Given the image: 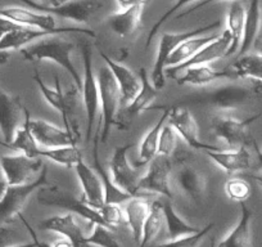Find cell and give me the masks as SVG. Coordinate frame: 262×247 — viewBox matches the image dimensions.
<instances>
[{"label":"cell","instance_id":"6da1fadb","mask_svg":"<svg viewBox=\"0 0 262 247\" xmlns=\"http://www.w3.org/2000/svg\"><path fill=\"white\" fill-rule=\"evenodd\" d=\"M37 43L22 48V58L29 62H41L50 60L67 71V74L74 80L75 87L79 92L82 89V79L75 67L72 60V53L75 52V44L72 42L63 39L59 35H50L42 39L36 40Z\"/></svg>","mask_w":262,"mask_h":247},{"label":"cell","instance_id":"7a4b0ae2","mask_svg":"<svg viewBox=\"0 0 262 247\" xmlns=\"http://www.w3.org/2000/svg\"><path fill=\"white\" fill-rule=\"evenodd\" d=\"M261 88L247 84H226L215 88L205 94L191 95L181 99V103L195 107L211 108L217 111H230L252 105L261 97Z\"/></svg>","mask_w":262,"mask_h":247},{"label":"cell","instance_id":"3957f363","mask_svg":"<svg viewBox=\"0 0 262 247\" xmlns=\"http://www.w3.org/2000/svg\"><path fill=\"white\" fill-rule=\"evenodd\" d=\"M221 26V21L212 22V24L205 25V26H201L198 29L194 30H188V31H181V32H165V34L161 36L160 43H158V50L157 55H156L155 65H153L152 75H150V81L152 84L157 88L158 90L163 89L166 85V64H167L168 57L171 55V53L181 44L185 40L190 39V37L198 36V35L203 34H210L213 30L219 29Z\"/></svg>","mask_w":262,"mask_h":247},{"label":"cell","instance_id":"277c9868","mask_svg":"<svg viewBox=\"0 0 262 247\" xmlns=\"http://www.w3.org/2000/svg\"><path fill=\"white\" fill-rule=\"evenodd\" d=\"M48 168L44 166L39 175L30 183L8 186L6 195L0 201V225L13 223L17 218H19L25 205L35 191L52 186L48 179Z\"/></svg>","mask_w":262,"mask_h":247},{"label":"cell","instance_id":"5b68a950","mask_svg":"<svg viewBox=\"0 0 262 247\" xmlns=\"http://www.w3.org/2000/svg\"><path fill=\"white\" fill-rule=\"evenodd\" d=\"M98 87H99L100 108H102V132L100 142L105 143L110 138L111 129L115 127L121 103V92L113 77L112 72L107 66L100 67L97 75Z\"/></svg>","mask_w":262,"mask_h":247},{"label":"cell","instance_id":"8992f818","mask_svg":"<svg viewBox=\"0 0 262 247\" xmlns=\"http://www.w3.org/2000/svg\"><path fill=\"white\" fill-rule=\"evenodd\" d=\"M37 202L44 206H55V208L66 209V210L71 211L72 214H76V215L84 218L92 225L100 224V225L110 228L105 224V221L103 220L102 215H100L97 209L85 203L81 198H76L72 193L60 190L57 186H49V187L41 188L39 196H37Z\"/></svg>","mask_w":262,"mask_h":247},{"label":"cell","instance_id":"52a82bcc","mask_svg":"<svg viewBox=\"0 0 262 247\" xmlns=\"http://www.w3.org/2000/svg\"><path fill=\"white\" fill-rule=\"evenodd\" d=\"M82 60H84V79H82V100H84L85 116H86V142L89 143L94 129L95 120L100 107L99 87H98L97 76L93 69V53L92 47L88 43L81 45Z\"/></svg>","mask_w":262,"mask_h":247},{"label":"cell","instance_id":"ba28073f","mask_svg":"<svg viewBox=\"0 0 262 247\" xmlns=\"http://www.w3.org/2000/svg\"><path fill=\"white\" fill-rule=\"evenodd\" d=\"M261 115L262 113H257L244 120L216 116L211 121V129L215 137L225 142L229 148H247L256 143L249 133V127L258 120Z\"/></svg>","mask_w":262,"mask_h":247},{"label":"cell","instance_id":"9c48e42d","mask_svg":"<svg viewBox=\"0 0 262 247\" xmlns=\"http://www.w3.org/2000/svg\"><path fill=\"white\" fill-rule=\"evenodd\" d=\"M134 147L131 143L118 146L113 151L112 158L110 161V175L113 183L120 190L130 195L131 197H144V193L139 190V173L128 161V151Z\"/></svg>","mask_w":262,"mask_h":247},{"label":"cell","instance_id":"30bf717a","mask_svg":"<svg viewBox=\"0 0 262 247\" xmlns=\"http://www.w3.org/2000/svg\"><path fill=\"white\" fill-rule=\"evenodd\" d=\"M32 79H34V81L36 83V85L39 87L40 93H41L44 99L48 102V105L52 106L55 111H58V112L62 115L66 129L79 137L76 123H74V121H72V106H74L76 93L79 92L77 88L75 87L74 89H71V93H70V90L67 93H63L59 79H58V76H55V88L52 89V88L48 87L47 83L41 79V76H40V74L37 72V70H35V74L34 76H32Z\"/></svg>","mask_w":262,"mask_h":247},{"label":"cell","instance_id":"8fae6325","mask_svg":"<svg viewBox=\"0 0 262 247\" xmlns=\"http://www.w3.org/2000/svg\"><path fill=\"white\" fill-rule=\"evenodd\" d=\"M29 8L42 13L52 14V16L62 17L64 19H71L76 24H88L93 18L102 4L97 0H67L59 6L50 7L40 4L34 0H21Z\"/></svg>","mask_w":262,"mask_h":247},{"label":"cell","instance_id":"7c38bea8","mask_svg":"<svg viewBox=\"0 0 262 247\" xmlns=\"http://www.w3.org/2000/svg\"><path fill=\"white\" fill-rule=\"evenodd\" d=\"M40 157H29L24 153L0 157V169L8 186H21L34 180L44 168Z\"/></svg>","mask_w":262,"mask_h":247},{"label":"cell","instance_id":"4fadbf2b","mask_svg":"<svg viewBox=\"0 0 262 247\" xmlns=\"http://www.w3.org/2000/svg\"><path fill=\"white\" fill-rule=\"evenodd\" d=\"M171 175H172V160L167 156L157 155L149 162L147 173L140 176L139 190L143 193L150 192L172 200L171 190Z\"/></svg>","mask_w":262,"mask_h":247},{"label":"cell","instance_id":"5bb4252c","mask_svg":"<svg viewBox=\"0 0 262 247\" xmlns=\"http://www.w3.org/2000/svg\"><path fill=\"white\" fill-rule=\"evenodd\" d=\"M75 34L86 35L89 37H97L93 30L85 29V27H58L54 31H48V30H39L32 29V27L22 26L19 29L13 30V31L8 32L0 39V52H9V50H21L22 48L30 45V43L35 42V40L42 39L45 36H50V35H62V34Z\"/></svg>","mask_w":262,"mask_h":247},{"label":"cell","instance_id":"9a60e30c","mask_svg":"<svg viewBox=\"0 0 262 247\" xmlns=\"http://www.w3.org/2000/svg\"><path fill=\"white\" fill-rule=\"evenodd\" d=\"M230 32H229L228 30H225V31H224L223 34L219 35L215 40H212V42L208 43L207 45H205L200 52L196 53V54H194L189 60H186V62H184V64L181 65H178V66L166 67V77H171V79L175 80L176 77H178V75L183 74L184 70H186L188 67L201 66V65H210L212 64V62H215V60L228 57V52L229 49H230Z\"/></svg>","mask_w":262,"mask_h":247},{"label":"cell","instance_id":"2e32d148","mask_svg":"<svg viewBox=\"0 0 262 247\" xmlns=\"http://www.w3.org/2000/svg\"><path fill=\"white\" fill-rule=\"evenodd\" d=\"M168 123L175 129L178 135L183 138L184 142L189 147L200 151H213L220 147L213 145H207L202 142L198 133V125L191 116L190 111L185 106L170 105V115H168Z\"/></svg>","mask_w":262,"mask_h":247},{"label":"cell","instance_id":"e0dca14e","mask_svg":"<svg viewBox=\"0 0 262 247\" xmlns=\"http://www.w3.org/2000/svg\"><path fill=\"white\" fill-rule=\"evenodd\" d=\"M25 120L34 135L35 140L41 148H55L63 146L77 145V135L67 129H60L54 123L44 120H32L29 111L25 108Z\"/></svg>","mask_w":262,"mask_h":247},{"label":"cell","instance_id":"ac0fdd59","mask_svg":"<svg viewBox=\"0 0 262 247\" xmlns=\"http://www.w3.org/2000/svg\"><path fill=\"white\" fill-rule=\"evenodd\" d=\"M24 121L25 107L19 97L0 88V133L4 139L2 143H11Z\"/></svg>","mask_w":262,"mask_h":247},{"label":"cell","instance_id":"d6986e66","mask_svg":"<svg viewBox=\"0 0 262 247\" xmlns=\"http://www.w3.org/2000/svg\"><path fill=\"white\" fill-rule=\"evenodd\" d=\"M178 190L191 202L200 205L207 191L208 179L205 173L191 165H183L173 176Z\"/></svg>","mask_w":262,"mask_h":247},{"label":"cell","instance_id":"ffe728a7","mask_svg":"<svg viewBox=\"0 0 262 247\" xmlns=\"http://www.w3.org/2000/svg\"><path fill=\"white\" fill-rule=\"evenodd\" d=\"M75 171L82 187L81 200L97 210L102 208L104 205V188L97 171L90 168L84 158L76 163Z\"/></svg>","mask_w":262,"mask_h":247},{"label":"cell","instance_id":"44dd1931","mask_svg":"<svg viewBox=\"0 0 262 247\" xmlns=\"http://www.w3.org/2000/svg\"><path fill=\"white\" fill-rule=\"evenodd\" d=\"M39 228L41 231L54 232V233L60 234L69 241H71L74 247H90L86 241V237L82 233V229L76 223V219L71 213L44 219L39 223Z\"/></svg>","mask_w":262,"mask_h":247},{"label":"cell","instance_id":"7402d4cb","mask_svg":"<svg viewBox=\"0 0 262 247\" xmlns=\"http://www.w3.org/2000/svg\"><path fill=\"white\" fill-rule=\"evenodd\" d=\"M100 57L103 58L107 67L112 72L113 77H115L116 83H117L118 88H120L121 103H122L123 107H126L131 100L134 99L135 95L139 92L140 79H138L130 69L111 59V57H108L105 53L100 52Z\"/></svg>","mask_w":262,"mask_h":247},{"label":"cell","instance_id":"603a6c76","mask_svg":"<svg viewBox=\"0 0 262 247\" xmlns=\"http://www.w3.org/2000/svg\"><path fill=\"white\" fill-rule=\"evenodd\" d=\"M149 110H160L161 116L140 143L139 157L135 161V168H143L148 165L158 155V140H160L161 130L165 127L170 115V106H152Z\"/></svg>","mask_w":262,"mask_h":247},{"label":"cell","instance_id":"cb8c5ba5","mask_svg":"<svg viewBox=\"0 0 262 247\" xmlns=\"http://www.w3.org/2000/svg\"><path fill=\"white\" fill-rule=\"evenodd\" d=\"M0 16H4L16 24L32 27V29L48 30V31H54L58 29L55 26L54 16L34 11V9L21 8V7H7V8L0 9Z\"/></svg>","mask_w":262,"mask_h":247},{"label":"cell","instance_id":"d4e9b609","mask_svg":"<svg viewBox=\"0 0 262 247\" xmlns=\"http://www.w3.org/2000/svg\"><path fill=\"white\" fill-rule=\"evenodd\" d=\"M206 155L224 171L229 174L241 173L251 168V153L247 148H229V150L205 151Z\"/></svg>","mask_w":262,"mask_h":247},{"label":"cell","instance_id":"484cf974","mask_svg":"<svg viewBox=\"0 0 262 247\" xmlns=\"http://www.w3.org/2000/svg\"><path fill=\"white\" fill-rule=\"evenodd\" d=\"M184 74L180 77H176V83L179 85H193V87H201V85L210 84L220 79H236L235 75L230 70V67L225 70L212 69L210 65H201V66L188 67L184 70Z\"/></svg>","mask_w":262,"mask_h":247},{"label":"cell","instance_id":"4316f807","mask_svg":"<svg viewBox=\"0 0 262 247\" xmlns=\"http://www.w3.org/2000/svg\"><path fill=\"white\" fill-rule=\"evenodd\" d=\"M252 219L253 211L241 202V218L233 231L224 239H221L216 247H253L252 244Z\"/></svg>","mask_w":262,"mask_h":247},{"label":"cell","instance_id":"83f0119b","mask_svg":"<svg viewBox=\"0 0 262 247\" xmlns=\"http://www.w3.org/2000/svg\"><path fill=\"white\" fill-rule=\"evenodd\" d=\"M150 205L152 202L144 197H131L125 202V218L126 223L130 227V231L133 233V238L139 246L142 241L143 228L147 220L148 215L150 213Z\"/></svg>","mask_w":262,"mask_h":247},{"label":"cell","instance_id":"f1b7e54d","mask_svg":"<svg viewBox=\"0 0 262 247\" xmlns=\"http://www.w3.org/2000/svg\"><path fill=\"white\" fill-rule=\"evenodd\" d=\"M139 79H140V89L135 98L128 103L125 107L126 116L130 118L135 117V116L140 115L144 111H148L155 103L156 98L158 97V92L160 90L152 84L148 72L144 67L139 70Z\"/></svg>","mask_w":262,"mask_h":247},{"label":"cell","instance_id":"f546056e","mask_svg":"<svg viewBox=\"0 0 262 247\" xmlns=\"http://www.w3.org/2000/svg\"><path fill=\"white\" fill-rule=\"evenodd\" d=\"M144 6H135L127 9H121L120 12L111 14L107 18V26L111 31L121 37H126L134 34L142 21Z\"/></svg>","mask_w":262,"mask_h":247},{"label":"cell","instance_id":"4dcf8cb0","mask_svg":"<svg viewBox=\"0 0 262 247\" xmlns=\"http://www.w3.org/2000/svg\"><path fill=\"white\" fill-rule=\"evenodd\" d=\"M262 24V0H251L248 9L246 11V21H244V34L239 48L238 57L249 53L253 45L254 39L261 29Z\"/></svg>","mask_w":262,"mask_h":247},{"label":"cell","instance_id":"1f68e13d","mask_svg":"<svg viewBox=\"0 0 262 247\" xmlns=\"http://www.w3.org/2000/svg\"><path fill=\"white\" fill-rule=\"evenodd\" d=\"M244 21H246V9L239 0H234L229 8L228 18H226V24H228L226 30L230 32L231 36V45L228 52V57L238 54L242 40H243Z\"/></svg>","mask_w":262,"mask_h":247},{"label":"cell","instance_id":"d6a6232c","mask_svg":"<svg viewBox=\"0 0 262 247\" xmlns=\"http://www.w3.org/2000/svg\"><path fill=\"white\" fill-rule=\"evenodd\" d=\"M219 35L220 34L198 35V36H194L185 40V42L181 43V44L171 53V55L167 59V64H166V67L178 66V65H181L184 64V62H186V60H189L194 54H196V53L200 52L205 45H207L208 43L215 40Z\"/></svg>","mask_w":262,"mask_h":247},{"label":"cell","instance_id":"836d02e7","mask_svg":"<svg viewBox=\"0 0 262 247\" xmlns=\"http://www.w3.org/2000/svg\"><path fill=\"white\" fill-rule=\"evenodd\" d=\"M162 213L166 228H167V236L170 239L180 238V237L189 236V234L198 233L201 231L200 227L191 225L176 213L171 200L162 201Z\"/></svg>","mask_w":262,"mask_h":247},{"label":"cell","instance_id":"e575fe53","mask_svg":"<svg viewBox=\"0 0 262 247\" xmlns=\"http://www.w3.org/2000/svg\"><path fill=\"white\" fill-rule=\"evenodd\" d=\"M230 70L236 79H252L262 83V54L252 52L239 55Z\"/></svg>","mask_w":262,"mask_h":247},{"label":"cell","instance_id":"d590c367","mask_svg":"<svg viewBox=\"0 0 262 247\" xmlns=\"http://www.w3.org/2000/svg\"><path fill=\"white\" fill-rule=\"evenodd\" d=\"M0 145L6 146V147L11 148V150L17 151L18 153H24V155L29 156V157H40V150H41V147L35 140L26 120L24 121L22 127L17 130L16 135H14L13 140L11 143L0 142Z\"/></svg>","mask_w":262,"mask_h":247},{"label":"cell","instance_id":"8d00e7d4","mask_svg":"<svg viewBox=\"0 0 262 247\" xmlns=\"http://www.w3.org/2000/svg\"><path fill=\"white\" fill-rule=\"evenodd\" d=\"M40 157L49 158L53 162L64 166L67 169H75L76 163L82 158V155L77 145H75L55 148H41Z\"/></svg>","mask_w":262,"mask_h":247},{"label":"cell","instance_id":"74e56055","mask_svg":"<svg viewBox=\"0 0 262 247\" xmlns=\"http://www.w3.org/2000/svg\"><path fill=\"white\" fill-rule=\"evenodd\" d=\"M163 221H165V219H163L162 213V201H153L152 205H150V213L145 220L144 228H143L142 241L138 247L149 246L155 241L157 234L160 233Z\"/></svg>","mask_w":262,"mask_h":247},{"label":"cell","instance_id":"f35d334b","mask_svg":"<svg viewBox=\"0 0 262 247\" xmlns=\"http://www.w3.org/2000/svg\"><path fill=\"white\" fill-rule=\"evenodd\" d=\"M225 193L229 200L235 202H246L251 197V184L242 178H231L225 183Z\"/></svg>","mask_w":262,"mask_h":247},{"label":"cell","instance_id":"ab89813d","mask_svg":"<svg viewBox=\"0 0 262 247\" xmlns=\"http://www.w3.org/2000/svg\"><path fill=\"white\" fill-rule=\"evenodd\" d=\"M213 227L215 225L212 223H210L206 227H203V228H201V231L198 233L189 234V236L180 237V238L176 239H170L168 242L157 244L156 247H198L201 242H202V239L212 231Z\"/></svg>","mask_w":262,"mask_h":247},{"label":"cell","instance_id":"60d3db41","mask_svg":"<svg viewBox=\"0 0 262 247\" xmlns=\"http://www.w3.org/2000/svg\"><path fill=\"white\" fill-rule=\"evenodd\" d=\"M86 241L90 246L98 247H122L115 238L110 228L100 224H95L93 233L86 237Z\"/></svg>","mask_w":262,"mask_h":247},{"label":"cell","instance_id":"b9f144b4","mask_svg":"<svg viewBox=\"0 0 262 247\" xmlns=\"http://www.w3.org/2000/svg\"><path fill=\"white\" fill-rule=\"evenodd\" d=\"M178 133L175 132L170 123H165L158 140V155L172 157L178 147Z\"/></svg>","mask_w":262,"mask_h":247},{"label":"cell","instance_id":"7bdbcfd3","mask_svg":"<svg viewBox=\"0 0 262 247\" xmlns=\"http://www.w3.org/2000/svg\"><path fill=\"white\" fill-rule=\"evenodd\" d=\"M98 211L110 228H116L126 223L125 211L121 208V205H117V203H104L102 208L98 209Z\"/></svg>","mask_w":262,"mask_h":247},{"label":"cell","instance_id":"ee69618b","mask_svg":"<svg viewBox=\"0 0 262 247\" xmlns=\"http://www.w3.org/2000/svg\"><path fill=\"white\" fill-rule=\"evenodd\" d=\"M172 2H175V4H173V6L171 7V8L168 9V11L166 12L162 17H160V19H158V21L153 25V27L150 29V31L148 32L147 42H145V48H148L150 44H152V40L157 36L158 31H160V30L162 29L163 25H165L166 22H167L168 19L172 17V14H175L176 12L180 11V9H183V7L188 6V4L193 3V2H198V0H172Z\"/></svg>","mask_w":262,"mask_h":247},{"label":"cell","instance_id":"f6af8a7d","mask_svg":"<svg viewBox=\"0 0 262 247\" xmlns=\"http://www.w3.org/2000/svg\"><path fill=\"white\" fill-rule=\"evenodd\" d=\"M19 27H22V25L16 24V22H13L12 19L7 18V17L4 16H0V39H2L4 35L8 34V32L19 29Z\"/></svg>","mask_w":262,"mask_h":247},{"label":"cell","instance_id":"bcb514c9","mask_svg":"<svg viewBox=\"0 0 262 247\" xmlns=\"http://www.w3.org/2000/svg\"><path fill=\"white\" fill-rule=\"evenodd\" d=\"M215 2H221V0H201V2H198L196 4L191 6L190 8L186 9L185 12H181L180 14H178V16H176V18H184V17H186V16H190V14H193V13H195V12L201 11L202 8H205V7H207V6H210V4L215 3ZM233 2H234V0H233Z\"/></svg>","mask_w":262,"mask_h":247},{"label":"cell","instance_id":"7dc6e473","mask_svg":"<svg viewBox=\"0 0 262 247\" xmlns=\"http://www.w3.org/2000/svg\"><path fill=\"white\" fill-rule=\"evenodd\" d=\"M19 219H21L22 220V223L25 224V227H26L27 228V231H29V233L31 234V237H32V241L35 242V244H36V247H52L50 246L49 243H47V242H42V241H40L39 238H37V234H36V232L34 231V228H32L31 225H30L29 224V221L26 220V219H25V216L22 215H19Z\"/></svg>","mask_w":262,"mask_h":247},{"label":"cell","instance_id":"c3c4849f","mask_svg":"<svg viewBox=\"0 0 262 247\" xmlns=\"http://www.w3.org/2000/svg\"><path fill=\"white\" fill-rule=\"evenodd\" d=\"M121 9H127L135 6H145L149 0H116Z\"/></svg>","mask_w":262,"mask_h":247},{"label":"cell","instance_id":"681fc988","mask_svg":"<svg viewBox=\"0 0 262 247\" xmlns=\"http://www.w3.org/2000/svg\"><path fill=\"white\" fill-rule=\"evenodd\" d=\"M52 247H74V246H72L71 241H69L67 238H63V239H58V241H55Z\"/></svg>","mask_w":262,"mask_h":247},{"label":"cell","instance_id":"f907efd6","mask_svg":"<svg viewBox=\"0 0 262 247\" xmlns=\"http://www.w3.org/2000/svg\"><path fill=\"white\" fill-rule=\"evenodd\" d=\"M67 0H40V4H44V6H50V7H55L59 6V4L64 3Z\"/></svg>","mask_w":262,"mask_h":247},{"label":"cell","instance_id":"816d5d0a","mask_svg":"<svg viewBox=\"0 0 262 247\" xmlns=\"http://www.w3.org/2000/svg\"><path fill=\"white\" fill-rule=\"evenodd\" d=\"M7 188H8V183L6 181V179L0 178V201H2V198L6 195Z\"/></svg>","mask_w":262,"mask_h":247},{"label":"cell","instance_id":"f5cc1de1","mask_svg":"<svg viewBox=\"0 0 262 247\" xmlns=\"http://www.w3.org/2000/svg\"><path fill=\"white\" fill-rule=\"evenodd\" d=\"M9 57H11L9 52H0V66L6 65L9 60Z\"/></svg>","mask_w":262,"mask_h":247},{"label":"cell","instance_id":"db71d44e","mask_svg":"<svg viewBox=\"0 0 262 247\" xmlns=\"http://www.w3.org/2000/svg\"><path fill=\"white\" fill-rule=\"evenodd\" d=\"M253 147H254V150H256V152H257V157H258L259 165L262 166V151L259 150V148H258V146H257L256 143H254V146H253Z\"/></svg>","mask_w":262,"mask_h":247},{"label":"cell","instance_id":"11a10c76","mask_svg":"<svg viewBox=\"0 0 262 247\" xmlns=\"http://www.w3.org/2000/svg\"><path fill=\"white\" fill-rule=\"evenodd\" d=\"M9 247H36L35 242H30V243H21V244H14V246H9Z\"/></svg>","mask_w":262,"mask_h":247},{"label":"cell","instance_id":"9f6ffc18","mask_svg":"<svg viewBox=\"0 0 262 247\" xmlns=\"http://www.w3.org/2000/svg\"><path fill=\"white\" fill-rule=\"evenodd\" d=\"M261 168H262V166H261ZM254 179H256V180L258 181L259 184H261V187H262V174L259 176H254Z\"/></svg>","mask_w":262,"mask_h":247}]
</instances>
